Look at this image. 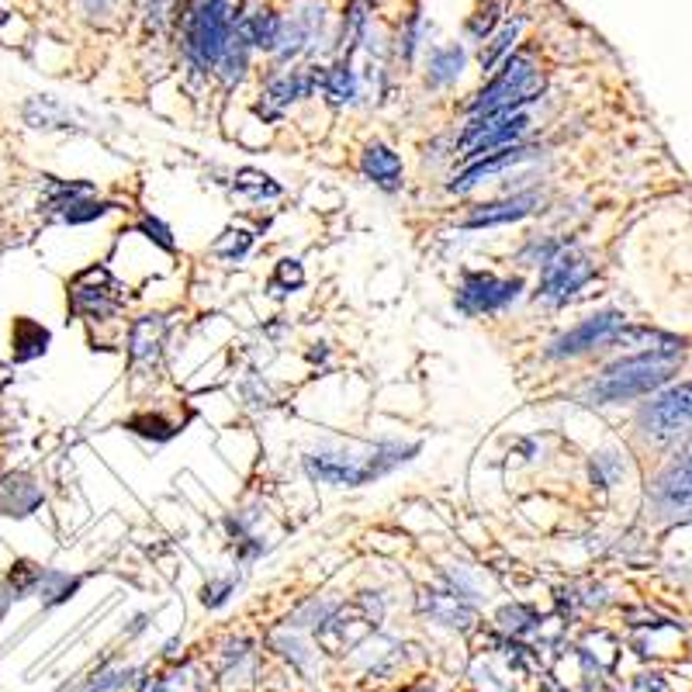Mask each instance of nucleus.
<instances>
[{
  "mask_svg": "<svg viewBox=\"0 0 692 692\" xmlns=\"http://www.w3.org/2000/svg\"><path fill=\"white\" fill-rule=\"evenodd\" d=\"M239 4L243 0H184L173 21V56L191 87H205L212 80L215 63L236 32Z\"/></svg>",
  "mask_w": 692,
  "mask_h": 692,
  "instance_id": "obj_1",
  "label": "nucleus"
},
{
  "mask_svg": "<svg viewBox=\"0 0 692 692\" xmlns=\"http://www.w3.org/2000/svg\"><path fill=\"white\" fill-rule=\"evenodd\" d=\"M423 454L419 440H378V443H322L302 457L305 475L319 485L364 488L371 481L405 468Z\"/></svg>",
  "mask_w": 692,
  "mask_h": 692,
  "instance_id": "obj_2",
  "label": "nucleus"
},
{
  "mask_svg": "<svg viewBox=\"0 0 692 692\" xmlns=\"http://www.w3.org/2000/svg\"><path fill=\"white\" fill-rule=\"evenodd\" d=\"M544 87H547V70H544V59H540V49L537 45H519L513 56L492 77H485V84L461 104V111L468 118H478V115L530 108L533 101H540Z\"/></svg>",
  "mask_w": 692,
  "mask_h": 692,
  "instance_id": "obj_3",
  "label": "nucleus"
},
{
  "mask_svg": "<svg viewBox=\"0 0 692 692\" xmlns=\"http://www.w3.org/2000/svg\"><path fill=\"white\" fill-rule=\"evenodd\" d=\"M682 367V346L665 343V346H651V350L637 353V357H627L620 364L606 367L589 388V398L599 405H620V402H634L641 395H651L658 391L665 381L675 378V371Z\"/></svg>",
  "mask_w": 692,
  "mask_h": 692,
  "instance_id": "obj_4",
  "label": "nucleus"
},
{
  "mask_svg": "<svg viewBox=\"0 0 692 692\" xmlns=\"http://www.w3.org/2000/svg\"><path fill=\"white\" fill-rule=\"evenodd\" d=\"M336 11L329 0H291L284 7V32L277 52L270 56V70L298 63H326L322 56H333Z\"/></svg>",
  "mask_w": 692,
  "mask_h": 692,
  "instance_id": "obj_5",
  "label": "nucleus"
},
{
  "mask_svg": "<svg viewBox=\"0 0 692 692\" xmlns=\"http://www.w3.org/2000/svg\"><path fill=\"white\" fill-rule=\"evenodd\" d=\"M385 620V596L381 592H357L350 603H340L329 620L315 630V641L329 654H346L364 644Z\"/></svg>",
  "mask_w": 692,
  "mask_h": 692,
  "instance_id": "obj_6",
  "label": "nucleus"
},
{
  "mask_svg": "<svg viewBox=\"0 0 692 692\" xmlns=\"http://www.w3.org/2000/svg\"><path fill=\"white\" fill-rule=\"evenodd\" d=\"M319 66L322 63H298L284 70H270L253 97V115L263 125H281L298 104L319 97Z\"/></svg>",
  "mask_w": 692,
  "mask_h": 692,
  "instance_id": "obj_7",
  "label": "nucleus"
},
{
  "mask_svg": "<svg viewBox=\"0 0 692 692\" xmlns=\"http://www.w3.org/2000/svg\"><path fill=\"white\" fill-rule=\"evenodd\" d=\"M533 115L526 108L519 111H499V115H478L468 118V125L461 129L454 142V160L457 163H475L488 153H499L506 146L523 142V135L530 132Z\"/></svg>",
  "mask_w": 692,
  "mask_h": 692,
  "instance_id": "obj_8",
  "label": "nucleus"
},
{
  "mask_svg": "<svg viewBox=\"0 0 692 692\" xmlns=\"http://www.w3.org/2000/svg\"><path fill=\"white\" fill-rule=\"evenodd\" d=\"M70 312L87 322H111L125 308V288L108 267H87L70 281Z\"/></svg>",
  "mask_w": 692,
  "mask_h": 692,
  "instance_id": "obj_9",
  "label": "nucleus"
},
{
  "mask_svg": "<svg viewBox=\"0 0 692 692\" xmlns=\"http://www.w3.org/2000/svg\"><path fill=\"white\" fill-rule=\"evenodd\" d=\"M523 295V277H499L492 270H468L457 284L454 308L468 319L478 315H499Z\"/></svg>",
  "mask_w": 692,
  "mask_h": 692,
  "instance_id": "obj_10",
  "label": "nucleus"
},
{
  "mask_svg": "<svg viewBox=\"0 0 692 692\" xmlns=\"http://www.w3.org/2000/svg\"><path fill=\"white\" fill-rule=\"evenodd\" d=\"M592 277H596V263L585 257L582 250H568V246H564L558 257H551L540 267V281H537V291H533V302L558 308L564 302H571Z\"/></svg>",
  "mask_w": 692,
  "mask_h": 692,
  "instance_id": "obj_11",
  "label": "nucleus"
},
{
  "mask_svg": "<svg viewBox=\"0 0 692 692\" xmlns=\"http://www.w3.org/2000/svg\"><path fill=\"white\" fill-rule=\"evenodd\" d=\"M692 430V381L665 388L641 409V433L648 440L668 443Z\"/></svg>",
  "mask_w": 692,
  "mask_h": 692,
  "instance_id": "obj_12",
  "label": "nucleus"
},
{
  "mask_svg": "<svg viewBox=\"0 0 692 692\" xmlns=\"http://www.w3.org/2000/svg\"><path fill=\"white\" fill-rule=\"evenodd\" d=\"M623 312H596L589 319H582L575 329L561 333L558 340L547 346V360H571V357H582V353H592L599 346L613 343L616 333L623 329Z\"/></svg>",
  "mask_w": 692,
  "mask_h": 692,
  "instance_id": "obj_13",
  "label": "nucleus"
},
{
  "mask_svg": "<svg viewBox=\"0 0 692 692\" xmlns=\"http://www.w3.org/2000/svg\"><path fill=\"white\" fill-rule=\"evenodd\" d=\"M236 32L250 42V49L257 56L270 59L277 52V42H281V32H284V7L277 0H243L239 4Z\"/></svg>",
  "mask_w": 692,
  "mask_h": 692,
  "instance_id": "obj_14",
  "label": "nucleus"
},
{
  "mask_svg": "<svg viewBox=\"0 0 692 692\" xmlns=\"http://www.w3.org/2000/svg\"><path fill=\"white\" fill-rule=\"evenodd\" d=\"M537 153H540L537 146L516 142V146H506V149H499V153H488V156H481V160H475V163H464V170L450 180L447 191L450 194H468V191H475L478 184H485V180H492V177H499V173L519 167V163L533 160Z\"/></svg>",
  "mask_w": 692,
  "mask_h": 692,
  "instance_id": "obj_15",
  "label": "nucleus"
},
{
  "mask_svg": "<svg viewBox=\"0 0 692 692\" xmlns=\"http://www.w3.org/2000/svg\"><path fill=\"white\" fill-rule=\"evenodd\" d=\"M433 39V21L423 7H409V11L398 18L395 32H391V56H395V66H405V70H416L419 59L426 56Z\"/></svg>",
  "mask_w": 692,
  "mask_h": 692,
  "instance_id": "obj_16",
  "label": "nucleus"
},
{
  "mask_svg": "<svg viewBox=\"0 0 692 692\" xmlns=\"http://www.w3.org/2000/svg\"><path fill=\"white\" fill-rule=\"evenodd\" d=\"M471 63V52L464 42L447 39V42H433L423 56V84L426 90H450L461 84L464 70Z\"/></svg>",
  "mask_w": 692,
  "mask_h": 692,
  "instance_id": "obj_17",
  "label": "nucleus"
},
{
  "mask_svg": "<svg viewBox=\"0 0 692 692\" xmlns=\"http://www.w3.org/2000/svg\"><path fill=\"white\" fill-rule=\"evenodd\" d=\"M526 28H530V14H526V11H509L506 14V21H502V25L495 28V32L488 35V39L481 42L478 52H475L481 77H492V73L499 70L509 56H513L519 45H523Z\"/></svg>",
  "mask_w": 692,
  "mask_h": 692,
  "instance_id": "obj_18",
  "label": "nucleus"
},
{
  "mask_svg": "<svg viewBox=\"0 0 692 692\" xmlns=\"http://www.w3.org/2000/svg\"><path fill=\"white\" fill-rule=\"evenodd\" d=\"M540 208V191H516L509 198L488 201V205H475L461 218V229H492V225H513L523 222Z\"/></svg>",
  "mask_w": 692,
  "mask_h": 692,
  "instance_id": "obj_19",
  "label": "nucleus"
},
{
  "mask_svg": "<svg viewBox=\"0 0 692 692\" xmlns=\"http://www.w3.org/2000/svg\"><path fill=\"white\" fill-rule=\"evenodd\" d=\"M319 97L333 111H346L364 97V84H360V70L350 59H326L319 66Z\"/></svg>",
  "mask_w": 692,
  "mask_h": 692,
  "instance_id": "obj_20",
  "label": "nucleus"
},
{
  "mask_svg": "<svg viewBox=\"0 0 692 692\" xmlns=\"http://www.w3.org/2000/svg\"><path fill=\"white\" fill-rule=\"evenodd\" d=\"M170 319L163 312H149L129 326V360L135 371H153L160 364L163 343H167Z\"/></svg>",
  "mask_w": 692,
  "mask_h": 692,
  "instance_id": "obj_21",
  "label": "nucleus"
},
{
  "mask_svg": "<svg viewBox=\"0 0 692 692\" xmlns=\"http://www.w3.org/2000/svg\"><path fill=\"white\" fill-rule=\"evenodd\" d=\"M360 173H364V177L385 194H398V191H402V184H405L402 156H398L395 149H391L388 142H381V139H374V142H367V146H364V153H360Z\"/></svg>",
  "mask_w": 692,
  "mask_h": 692,
  "instance_id": "obj_22",
  "label": "nucleus"
},
{
  "mask_svg": "<svg viewBox=\"0 0 692 692\" xmlns=\"http://www.w3.org/2000/svg\"><path fill=\"white\" fill-rule=\"evenodd\" d=\"M45 502L42 485L25 471H0V516L25 519Z\"/></svg>",
  "mask_w": 692,
  "mask_h": 692,
  "instance_id": "obj_23",
  "label": "nucleus"
},
{
  "mask_svg": "<svg viewBox=\"0 0 692 692\" xmlns=\"http://www.w3.org/2000/svg\"><path fill=\"white\" fill-rule=\"evenodd\" d=\"M180 4L184 0H132L129 21L139 28L142 42L163 45L173 35V21L180 14Z\"/></svg>",
  "mask_w": 692,
  "mask_h": 692,
  "instance_id": "obj_24",
  "label": "nucleus"
},
{
  "mask_svg": "<svg viewBox=\"0 0 692 692\" xmlns=\"http://www.w3.org/2000/svg\"><path fill=\"white\" fill-rule=\"evenodd\" d=\"M654 506L661 513H679L692 506V454L661 471V478L654 481Z\"/></svg>",
  "mask_w": 692,
  "mask_h": 692,
  "instance_id": "obj_25",
  "label": "nucleus"
},
{
  "mask_svg": "<svg viewBox=\"0 0 692 692\" xmlns=\"http://www.w3.org/2000/svg\"><path fill=\"white\" fill-rule=\"evenodd\" d=\"M253 63H257V52L250 49V42H246L243 35L232 32V39H229V45H225L222 59H218L215 70H212V80L222 90H239L246 80H250Z\"/></svg>",
  "mask_w": 692,
  "mask_h": 692,
  "instance_id": "obj_26",
  "label": "nucleus"
},
{
  "mask_svg": "<svg viewBox=\"0 0 692 692\" xmlns=\"http://www.w3.org/2000/svg\"><path fill=\"white\" fill-rule=\"evenodd\" d=\"M416 606L423 616H430L433 623H443L450 630H471L478 623V609L471 603H461L450 592H423L416 599Z\"/></svg>",
  "mask_w": 692,
  "mask_h": 692,
  "instance_id": "obj_27",
  "label": "nucleus"
},
{
  "mask_svg": "<svg viewBox=\"0 0 692 692\" xmlns=\"http://www.w3.org/2000/svg\"><path fill=\"white\" fill-rule=\"evenodd\" d=\"M49 343H52V333L42 326V322L28 319V315L14 319V326H11V357H14V364H32V360L45 357V353H49Z\"/></svg>",
  "mask_w": 692,
  "mask_h": 692,
  "instance_id": "obj_28",
  "label": "nucleus"
},
{
  "mask_svg": "<svg viewBox=\"0 0 692 692\" xmlns=\"http://www.w3.org/2000/svg\"><path fill=\"white\" fill-rule=\"evenodd\" d=\"M506 14L509 0H478L468 18H464V45H481L506 21Z\"/></svg>",
  "mask_w": 692,
  "mask_h": 692,
  "instance_id": "obj_29",
  "label": "nucleus"
},
{
  "mask_svg": "<svg viewBox=\"0 0 692 692\" xmlns=\"http://www.w3.org/2000/svg\"><path fill=\"white\" fill-rule=\"evenodd\" d=\"M118 208H122L118 201H104V198H97V194H84V198H73V201H66V205L52 208L49 215L63 225H90V222H101L104 215L118 212Z\"/></svg>",
  "mask_w": 692,
  "mask_h": 692,
  "instance_id": "obj_30",
  "label": "nucleus"
},
{
  "mask_svg": "<svg viewBox=\"0 0 692 692\" xmlns=\"http://www.w3.org/2000/svg\"><path fill=\"white\" fill-rule=\"evenodd\" d=\"M80 585H84L80 575H70V571H59V568H42L39 585H35V599H39L45 609L63 606L77 596Z\"/></svg>",
  "mask_w": 692,
  "mask_h": 692,
  "instance_id": "obj_31",
  "label": "nucleus"
},
{
  "mask_svg": "<svg viewBox=\"0 0 692 692\" xmlns=\"http://www.w3.org/2000/svg\"><path fill=\"white\" fill-rule=\"evenodd\" d=\"M73 118H77V111L49 94H39L25 104V122L32 129H73Z\"/></svg>",
  "mask_w": 692,
  "mask_h": 692,
  "instance_id": "obj_32",
  "label": "nucleus"
},
{
  "mask_svg": "<svg viewBox=\"0 0 692 692\" xmlns=\"http://www.w3.org/2000/svg\"><path fill=\"white\" fill-rule=\"evenodd\" d=\"M80 18L87 21L90 28H118L132 11V0H77Z\"/></svg>",
  "mask_w": 692,
  "mask_h": 692,
  "instance_id": "obj_33",
  "label": "nucleus"
},
{
  "mask_svg": "<svg viewBox=\"0 0 692 692\" xmlns=\"http://www.w3.org/2000/svg\"><path fill=\"white\" fill-rule=\"evenodd\" d=\"M232 187H236L243 198H250V201H274V198H281L284 194V187L277 184L270 173H263V170H253V167H243L232 177Z\"/></svg>",
  "mask_w": 692,
  "mask_h": 692,
  "instance_id": "obj_34",
  "label": "nucleus"
},
{
  "mask_svg": "<svg viewBox=\"0 0 692 692\" xmlns=\"http://www.w3.org/2000/svg\"><path fill=\"white\" fill-rule=\"evenodd\" d=\"M447 585H450V596H457L461 603H478L488 592V582L481 575H475V568H468V564L447 568Z\"/></svg>",
  "mask_w": 692,
  "mask_h": 692,
  "instance_id": "obj_35",
  "label": "nucleus"
},
{
  "mask_svg": "<svg viewBox=\"0 0 692 692\" xmlns=\"http://www.w3.org/2000/svg\"><path fill=\"white\" fill-rule=\"evenodd\" d=\"M495 623H499L502 634H509V637H526V634H533V630L540 627V613H537L533 606H526V603H509V606L499 609Z\"/></svg>",
  "mask_w": 692,
  "mask_h": 692,
  "instance_id": "obj_36",
  "label": "nucleus"
},
{
  "mask_svg": "<svg viewBox=\"0 0 692 692\" xmlns=\"http://www.w3.org/2000/svg\"><path fill=\"white\" fill-rule=\"evenodd\" d=\"M129 430L135 436H146V440H153V443H167L177 436L180 426L173 423V419L160 416V412H139V416L129 419Z\"/></svg>",
  "mask_w": 692,
  "mask_h": 692,
  "instance_id": "obj_37",
  "label": "nucleus"
},
{
  "mask_svg": "<svg viewBox=\"0 0 692 692\" xmlns=\"http://www.w3.org/2000/svg\"><path fill=\"white\" fill-rule=\"evenodd\" d=\"M253 250V232L250 229H225L222 239L212 246V253L225 263H243Z\"/></svg>",
  "mask_w": 692,
  "mask_h": 692,
  "instance_id": "obj_38",
  "label": "nucleus"
},
{
  "mask_svg": "<svg viewBox=\"0 0 692 692\" xmlns=\"http://www.w3.org/2000/svg\"><path fill=\"white\" fill-rule=\"evenodd\" d=\"M340 606V603H333V599H308V603L302 609H295V613L288 616V623H284V630H305V627H315L319 630L322 623L329 620V613Z\"/></svg>",
  "mask_w": 692,
  "mask_h": 692,
  "instance_id": "obj_39",
  "label": "nucleus"
},
{
  "mask_svg": "<svg viewBox=\"0 0 692 692\" xmlns=\"http://www.w3.org/2000/svg\"><path fill=\"white\" fill-rule=\"evenodd\" d=\"M564 250L561 239H551V236H530L526 239V246L519 250V263L523 267H544L551 257H558V253Z\"/></svg>",
  "mask_w": 692,
  "mask_h": 692,
  "instance_id": "obj_40",
  "label": "nucleus"
},
{
  "mask_svg": "<svg viewBox=\"0 0 692 692\" xmlns=\"http://www.w3.org/2000/svg\"><path fill=\"white\" fill-rule=\"evenodd\" d=\"M270 288L281 291V295H288V291L305 288V267H302V260H295V257L277 260L274 277H270Z\"/></svg>",
  "mask_w": 692,
  "mask_h": 692,
  "instance_id": "obj_41",
  "label": "nucleus"
},
{
  "mask_svg": "<svg viewBox=\"0 0 692 692\" xmlns=\"http://www.w3.org/2000/svg\"><path fill=\"white\" fill-rule=\"evenodd\" d=\"M236 585H239L236 575L208 578V582L201 585V606H205V609H222L232 596H236Z\"/></svg>",
  "mask_w": 692,
  "mask_h": 692,
  "instance_id": "obj_42",
  "label": "nucleus"
},
{
  "mask_svg": "<svg viewBox=\"0 0 692 692\" xmlns=\"http://www.w3.org/2000/svg\"><path fill=\"white\" fill-rule=\"evenodd\" d=\"M274 648L284 654L288 661H295L298 668H312V651H308V644L298 637V630H281V634H274Z\"/></svg>",
  "mask_w": 692,
  "mask_h": 692,
  "instance_id": "obj_43",
  "label": "nucleus"
},
{
  "mask_svg": "<svg viewBox=\"0 0 692 692\" xmlns=\"http://www.w3.org/2000/svg\"><path fill=\"white\" fill-rule=\"evenodd\" d=\"M135 232H139L142 239H149V243H153V246H160L163 253H177V239H173L170 225H167V222H160V218L142 215V218H139V225H135Z\"/></svg>",
  "mask_w": 692,
  "mask_h": 692,
  "instance_id": "obj_44",
  "label": "nucleus"
},
{
  "mask_svg": "<svg viewBox=\"0 0 692 692\" xmlns=\"http://www.w3.org/2000/svg\"><path fill=\"white\" fill-rule=\"evenodd\" d=\"M132 675H135V668H101V672L90 675L84 692H115V689H122Z\"/></svg>",
  "mask_w": 692,
  "mask_h": 692,
  "instance_id": "obj_45",
  "label": "nucleus"
},
{
  "mask_svg": "<svg viewBox=\"0 0 692 692\" xmlns=\"http://www.w3.org/2000/svg\"><path fill=\"white\" fill-rule=\"evenodd\" d=\"M634 692H668L665 682H661V675H641V679L634 682Z\"/></svg>",
  "mask_w": 692,
  "mask_h": 692,
  "instance_id": "obj_46",
  "label": "nucleus"
},
{
  "mask_svg": "<svg viewBox=\"0 0 692 692\" xmlns=\"http://www.w3.org/2000/svg\"><path fill=\"white\" fill-rule=\"evenodd\" d=\"M142 692H177V686H173V679H146Z\"/></svg>",
  "mask_w": 692,
  "mask_h": 692,
  "instance_id": "obj_47",
  "label": "nucleus"
},
{
  "mask_svg": "<svg viewBox=\"0 0 692 692\" xmlns=\"http://www.w3.org/2000/svg\"><path fill=\"white\" fill-rule=\"evenodd\" d=\"M14 603H18V599H14V592L7 589L4 582H0V620H4V616H7V609H11Z\"/></svg>",
  "mask_w": 692,
  "mask_h": 692,
  "instance_id": "obj_48",
  "label": "nucleus"
}]
</instances>
